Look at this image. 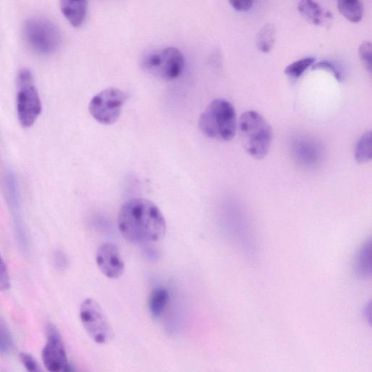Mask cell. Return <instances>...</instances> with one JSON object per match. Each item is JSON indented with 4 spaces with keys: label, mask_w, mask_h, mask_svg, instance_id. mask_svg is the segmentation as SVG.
<instances>
[{
    "label": "cell",
    "mask_w": 372,
    "mask_h": 372,
    "mask_svg": "<svg viewBox=\"0 0 372 372\" xmlns=\"http://www.w3.org/2000/svg\"><path fill=\"white\" fill-rule=\"evenodd\" d=\"M96 264L107 278H120L124 271V264L118 248L111 243L102 245L96 255Z\"/></svg>",
    "instance_id": "10"
},
{
    "label": "cell",
    "mask_w": 372,
    "mask_h": 372,
    "mask_svg": "<svg viewBox=\"0 0 372 372\" xmlns=\"http://www.w3.org/2000/svg\"><path fill=\"white\" fill-rule=\"evenodd\" d=\"M10 287V279L6 264L0 255V291L5 292Z\"/></svg>",
    "instance_id": "23"
},
{
    "label": "cell",
    "mask_w": 372,
    "mask_h": 372,
    "mask_svg": "<svg viewBox=\"0 0 372 372\" xmlns=\"http://www.w3.org/2000/svg\"><path fill=\"white\" fill-rule=\"evenodd\" d=\"M354 268L355 274L360 280H367L371 276V242L369 240L355 257Z\"/></svg>",
    "instance_id": "14"
},
{
    "label": "cell",
    "mask_w": 372,
    "mask_h": 372,
    "mask_svg": "<svg viewBox=\"0 0 372 372\" xmlns=\"http://www.w3.org/2000/svg\"><path fill=\"white\" fill-rule=\"evenodd\" d=\"M54 263L59 270H63L67 266V258L61 251H56L54 254Z\"/></svg>",
    "instance_id": "27"
},
{
    "label": "cell",
    "mask_w": 372,
    "mask_h": 372,
    "mask_svg": "<svg viewBox=\"0 0 372 372\" xmlns=\"http://www.w3.org/2000/svg\"><path fill=\"white\" fill-rule=\"evenodd\" d=\"M359 57L363 67L369 73L372 70V45L370 42H364L359 47Z\"/></svg>",
    "instance_id": "21"
},
{
    "label": "cell",
    "mask_w": 372,
    "mask_h": 372,
    "mask_svg": "<svg viewBox=\"0 0 372 372\" xmlns=\"http://www.w3.org/2000/svg\"><path fill=\"white\" fill-rule=\"evenodd\" d=\"M170 301L168 291L164 287H157L152 291L149 299V310L154 318H159L165 312Z\"/></svg>",
    "instance_id": "16"
},
{
    "label": "cell",
    "mask_w": 372,
    "mask_h": 372,
    "mask_svg": "<svg viewBox=\"0 0 372 372\" xmlns=\"http://www.w3.org/2000/svg\"><path fill=\"white\" fill-rule=\"evenodd\" d=\"M298 11L305 20L313 25L327 27L332 23V13L314 0H300Z\"/></svg>",
    "instance_id": "12"
},
{
    "label": "cell",
    "mask_w": 372,
    "mask_h": 372,
    "mask_svg": "<svg viewBox=\"0 0 372 372\" xmlns=\"http://www.w3.org/2000/svg\"><path fill=\"white\" fill-rule=\"evenodd\" d=\"M200 131L207 138L219 141H230L237 131V119L233 105L218 99L210 103L199 120Z\"/></svg>",
    "instance_id": "2"
},
{
    "label": "cell",
    "mask_w": 372,
    "mask_h": 372,
    "mask_svg": "<svg viewBox=\"0 0 372 372\" xmlns=\"http://www.w3.org/2000/svg\"><path fill=\"white\" fill-rule=\"evenodd\" d=\"M292 151L297 163L307 168L317 167L323 157L321 145L311 138H299L295 140Z\"/></svg>",
    "instance_id": "11"
},
{
    "label": "cell",
    "mask_w": 372,
    "mask_h": 372,
    "mask_svg": "<svg viewBox=\"0 0 372 372\" xmlns=\"http://www.w3.org/2000/svg\"><path fill=\"white\" fill-rule=\"evenodd\" d=\"M45 368L51 372L70 371L66 349L57 328L52 325L47 327V342L42 352Z\"/></svg>",
    "instance_id": "8"
},
{
    "label": "cell",
    "mask_w": 372,
    "mask_h": 372,
    "mask_svg": "<svg viewBox=\"0 0 372 372\" xmlns=\"http://www.w3.org/2000/svg\"><path fill=\"white\" fill-rule=\"evenodd\" d=\"M42 112V104L33 85L19 88L17 95V113L21 124L29 127L34 124Z\"/></svg>",
    "instance_id": "9"
},
{
    "label": "cell",
    "mask_w": 372,
    "mask_h": 372,
    "mask_svg": "<svg viewBox=\"0 0 372 372\" xmlns=\"http://www.w3.org/2000/svg\"><path fill=\"white\" fill-rule=\"evenodd\" d=\"M32 74L28 70H22L19 72L18 76V86L19 88H22L32 85Z\"/></svg>",
    "instance_id": "26"
},
{
    "label": "cell",
    "mask_w": 372,
    "mask_h": 372,
    "mask_svg": "<svg viewBox=\"0 0 372 372\" xmlns=\"http://www.w3.org/2000/svg\"><path fill=\"white\" fill-rule=\"evenodd\" d=\"M60 7L65 19L75 28L83 26L86 22L88 0H60Z\"/></svg>",
    "instance_id": "13"
},
{
    "label": "cell",
    "mask_w": 372,
    "mask_h": 372,
    "mask_svg": "<svg viewBox=\"0 0 372 372\" xmlns=\"http://www.w3.org/2000/svg\"><path fill=\"white\" fill-rule=\"evenodd\" d=\"M276 42V29L272 24H266L257 36L258 50L264 54L270 53Z\"/></svg>",
    "instance_id": "17"
},
{
    "label": "cell",
    "mask_w": 372,
    "mask_h": 372,
    "mask_svg": "<svg viewBox=\"0 0 372 372\" xmlns=\"http://www.w3.org/2000/svg\"><path fill=\"white\" fill-rule=\"evenodd\" d=\"M230 5L237 11L245 12L250 10L254 0H229Z\"/></svg>",
    "instance_id": "25"
},
{
    "label": "cell",
    "mask_w": 372,
    "mask_h": 372,
    "mask_svg": "<svg viewBox=\"0 0 372 372\" xmlns=\"http://www.w3.org/2000/svg\"><path fill=\"white\" fill-rule=\"evenodd\" d=\"M316 59L312 57L305 58L289 65L284 70V74L293 79L300 77L305 72L312 67Z\"/></svg>",
    "instance_id": "19"
},
{
    "label": "cell",
    "mask_w": 372,
    "mask_h": 372,
    "mask_svg": "<svg viewBox=\"0 0 372 372\" xmlns=\"http://www.w3.org/2000/svg\"><path fill=\"white\" fill-rule=\"evenodd\" d=\"M127 99L124 92L110 88L93 97L89 104V111L97 122L105 125L113 124L120 118Z\"/></svg>",
    "instance_id": "7"
},
{
    "label": "cell",
    "mask_w": 372,
    "mask_h": 372,
    "mask_svg": "<svg viewBox=\"0 0 372 372\" xmlns=\"http://www.w3.org/2000/svg\"><path fill=\"white\" fill-rule=\"evenodd\" d=\"M118 228L129 243L143 245L163 239L166 234L167 223L154 203L145 199H134L120 209Z\"/></svg>",
    "instance_id": "1"
},
{
    "label": "cell",
    "mask_w": 372,
    "mask_h": 372,
    "mask_svg": "<svg viewBox=\"0 0 372 372\" xmlns=\"http://www.w3.org/2000/svg\"><path fill=\"white\" fill-rule=\"evenodd\" d=\"M372 158L371 132H366L359 140L355 148V159L359 164L369 163Z\"/></svg>",
    "instance_id": "18"
},
{
    "label": "cell",
    "mask_w": 372,
    "mask_h": 372,
    "mask_svg": "<svg viewBox=\"0 0 372 372\" xmlns=\"http://www.w3.org/2000/svg\"><path fill=\"white\" fill-rule=\"evenodd\" d=\"M339 13L351 23H359L363 19L364 8L360 0H337Z\"/></svg>",
    "instance_id": "15"
},
{
    "label": "cell",
    "mask_w": 372,
    "mask_h": 372,
    "mask_svg": "<svg viewBox=\"0 0 372 372\" xmlns=\"http://www.w3.org/2000/svg\"><path fill=\"white\" fill-rule=\"evenodd\" d=\"M13 348V337L4 323L0 322V354L8 355Z\"/></svg>",
    "instance_id": "20"
},
{
    "label": "cell",
    "mask_w": 372,
    "mask_h": 372,
    "mask_svg": "<svg viewBox=\"0 0 372 372\" xmlns=\"http://www.w3.org/2000/svg\"><path fill=\"white\" fill-rule=\"evenodd\" d=\"M140 65L144 72L154 77L172 81L183 73L185 59L179 49L169 47L145 54L140 58Z\"/></svg>",
    "instance_id": "4"
},
{
    "label": "cell",
    "mask_w": 372,
    "mask_h": 372,
    "mask_svg": "<svg viewBox=\"0 0 372 372\" xmlns=\"http://www.w3.org/2000/svg\"><path fill=\"white\" fill-rule=\"evenodd\" d=\"M24 37L31 50L44 56L56 53L62 42L58 26L44 18L26 20L24 25Z\"/></svg>",
    "instance_id": "5"
},
{
    "label": "cell",
    "mask_w": 372,
    "mask_h": 372,
    "mask_svg": "<svg viewBox=\"0 0 372 372\" xmlns=\"http://www.w3.org/2000/svg\"><path fill=\"white\" fill-rule=\"evenodd\" d=\"M312 67L313 70H325L332 73L338 82H342L343 80V75L341 71L330 61L323 60L314 64Z\"/></svg>",
    "instance_id": "22"
},
{
    "label": "cell",
    "mask_w": 372,
    "mask_h": 372,
    "mask_svg": "<svg viewBox=\"0 0 372 372\" xmlns=\"http://www.w3.org/2000/svg\"><path fill=\"white\" fill-rule=\"evenodd\" d=\"M238 131L246 152L256 159H264L268 153L272 139V128L266 120L255 111H248L240 118Z\"/></svg>",
    "instance_id": "3"
},
{
    "label": "cell",
    "mask_w": 372,
    "mask_h": 372,
    "mask_svg": "<svg viewBox=\"0 0 372 372\" xmlns=\"http://www.w3.org/2000/svg\"><path fill=\"white\" fill-rule=\"evenodd\" d=\"M79 316L86 332L95 343L107 344L114 339V330L98 302L91 298L84 300L80 306Z\"/></svg>",
    "instance_id": "6"
},
{
    "label": "cell",
    "mask_w": 372,
    "mask_h": 372,
    "mask_svg": "<svg viewBox=\"0 0 372 372\" xmlns=\"http://www.w3.org/2000/svg\"><path fill=\"white\" fill-rule=\"evenodd\" d=\"M20 359L24 367L31 372L40 371L39 365L31 355L27 353H20Z\"/></svg>",
    "instance_id": "24"
}]
</instances>
